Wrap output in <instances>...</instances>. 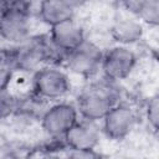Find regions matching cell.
<instances>
[{
    "instance_id": "cell-1",
    "label": "cell",
    "mask_w": 159,
    "mask_h": 159,
    "mask_svg": "<svg viewBox=\"0 0 159 159\" xmlns=\"http://www.w3.org/2000/svg\"><path fill=\"white\" fill-rule=\"evenodd\" d=\"M37 4L27 1H6L0 12V36L9 46H19L32 35V19L37 16Z\"/></svg>"
},
{
    "instance_id": "cell-2",
    "label": "cell",
    "mask_w": 159,
    "mask_h": 159,
    "mask_svg": "<svg viewBox=\"0 0 159 159\" xmlns=\"http://www.w3.org/2000/svg\"><path fill=\"white\" fill-rule=\"evenodd\" d=\"M116 83L103 77V80L88 84L76 99L80 117L101 123L111 108L120 102V94L114 86Z\"/></svg>"
},
{
    "instance_id": "cell-3",
    "label": "cell",
    "mask_w": 159,
    "mask_h": 159,
    "mask_svg": "<svg viewBox=\"0 0 159 159\" xmlns=\"http://www.w3.org/2000/svg\"><path fill=\"white\" fill-rule=\"evenodd\" d=\"M31 89L43 102L65 101L72 89L70 72L62 66H43L31 76Z\"/></svg>"
},
{
    "instance_id": "cell-4",
    "label": "cell",
    "mask_w": 159,
    "mask_h": 159,
    "mask_svg": "<svg viewBox=\"0 0 159 159\" xmlns=\"http://www.w3.org/2000/svg\"><path fill=\"white\" fill-rule=\"evenodd\" d=\"M103 55V48L94 40L87 37L67 55L63 67L76 76L92 78L102 71Z\"/></svg>"
},
{
    "instance_id": "cell-5",
    "label": "cell",
    "mask_w": 159,
    "mask_h": 159,
    "mask_svg": "<svg viewBox=\"0 0 159 159\" xmlns=\"http://www.w3.org/2000/svg\"><path fill=\"white\" fill-rule=\"evenodd\" d=\"M76 103L60 101L50 103L40 117L41 129L51 138H62L80 120Z\"/></svg>"
},
{
    "instance_id": "cell-6",
    "label": "cell",
    "mask_w": 159,
    "mask_h": 159,
    "mask_svg": "<svg viewBox=\"0 0 159 159\" xmlns=\"http://www.w3.org/2000/svg\"><path fill=\"white\" fill-rule=\"evenodd\" d=\"M137 63L138 56L129 46L113 45L104 51L101 72L104 78L120 82L133 73Z\"/></svg>"
},
{
    "instance_id": "cell-7",
    "label": "cell",
    "mask_w": 159,
    "mask_h": 159,
    "mask_svg": "<svg viewBox=\"0 0 159 159\" xmlns=\"http://www.w3.org/2000/svg\"><path fill=\"white\" fill-rule=\"evenodd\" d=\"M138 124V114L127 102L114 104L101 122L103 134L112 140H122L129 137Z\"/></svg>"
},
{
    "instance_id": "cell-8",
    "label": "cell",
    "mask_w": 159,
    "mask_h": 159,
    "mask_svg": "<svg viewBox=\"0 0 159 159\" xmlns=\"http://www.w3.org/2000/svg\"><path fill=\"white\" fill-rule=\"evenodd\" d=\"M101 123L80 118V120L63 137V143L68 150L97 149L102 138Z\"/></svg>"
},
{
    "instance_id": "cell-9",
    "label": "cell",
    "mask_w": 159,
    "mask_h": 159,
    "mask_svg": "<svg viewBox=\"0 0 159 159\" xmlns=\"http://www.w3.org/2000/svg\"><path fill=\"white\" fill-rule=\"evenodd\" d=\"M109 35L116 45L130 47L143 39L144 25L137 16L123 10L122 14L113 19L109 26Z\"/></svg>"
},
{
    "instance_id": "cell-10",
    "label": "cell",
    "mask_w": 159,
    "mask_h": 159,
    "mask_svg": "<svg viewBox=\"0 0 159 159\" xmlns=\"http://www.w3.org/2000/svg\"><path fill=\"white\" fill-rule=\"evenodd\" d=\"M47 35L52 43L67 55L87 39L86 30L77 19H72L50 27Z\"/></svg>"
},
{
    "instance_id": "cell-11",
    "label": "cell",
    "mask_w": 159,
    "mask_h": 159,
    "mask_svg": "<svg viewBox=\"0 0 159 159\" xmlns=\"http://www.w3.org/2000/svg\"><path fill=\"white\" fill-rule=\"evenodd\" d=\"M78 4L70 0H45L37 5V19L46 26L53 27L76 19Z\"/></svg>"
},
{
    "instance_id": "cell-12",
    "label": "cell",
    "mask_w": 159,
    "mask_h": 159,
    "mask_svg": "<svg viewBox=\"0 0 159 159\" xmlns=\"http://www.w3.org/2000/svg\"><path fill=\"white\" fill-rule=\"evenodd\" d=\"M122 5L127 12L137 16L144 26L159 27V0L125 1Z\"/></svg>"
},
{
    "instance_id": "cell-13",
    "label": "cell",
    "mask_w": 159,
    "mask_h": 159,
    "mask_svg": "<svg viewBox=\"0 0 159 159\" xmlns=\"http://www.w3.org/2000/svg\"><path fill=\"white\" fill-rule=\"evenodd\" d=\"M144 116L148 124L155 130H159V92L147 99L144 107Z\"/></svg>"
},
{
    "instance_id": "cell-14",
    "label": "cell",
    "mask_w": 159,
    "mask_h": 159,
    "mask_svg": "<svg viewBox=\"0 0 159 159\" xmlns=\"http://www.w3.org/2000/svg\"><path fill=\"white\" fill-rule=\"evenodd\" d=\"M65 159H103V157L97 149H81L68 150Z\"/></svg>"
},
{
    "instance_id": "cell-15",
    "label": "cell",
    "mask_w": 159,
    "mask_h": 159,
    "mask_svg": "<svg viewBox=\"0 0 159 159\" xmlns=\"http://www.w3.org/2000/svg\"><path fill=\"white\" fill-rule=\"evenodd\" d=\"M41 159H65V157H60L58 154H55V153H48V154H45Z\"/></svg>"
}]
</instances>
